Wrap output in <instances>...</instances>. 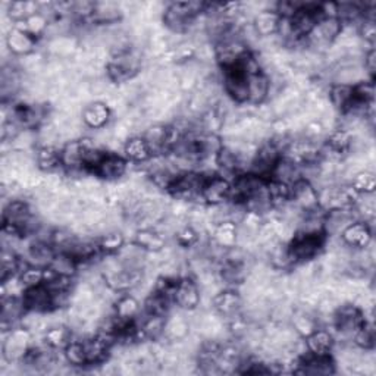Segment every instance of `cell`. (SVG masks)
Wrapping results in <instances>:
<instances>
[{
    "instance_id": "1",
    "label": "cell",
    "mask_w": 376,
    "mask_h": 376,
    "mask_svg": "<svg viewBox=\"0 0 376 376\" xmlns=\"http://www.w3.org/2000/svg\"><path fill=\"white\" fill-rule=\"evenodd\" d=\"M249 76L242 72L238 66L234 68L222 70V76L220 83L224 85V90L234 103L244 105L249 98V88H247Z\"/></svg>"
},
{
    "instance_id": "2",
    "label": "cell",
    "mask_w": 376,
    "mask_h": 376,
    "mask_svg": "<svg viewBox=\"0 0 376 376\" xmlns=\"http://www.w3.org/2000/svg\"><path fill=\"white\" fill-rule=\"evenodd\" d=\"M202 293L200 286H198L197 281L193 276H185L181 278L176 284L175 294H174V303L176 307H180L181 311H196L200 307Z\"/></svg>"
},
{
    "instance_id": "3",
    "label": "cell",
    "mask_w": 376,
    "mask_h": 376,
    "mask_svg": "<svg viewBox=\"0 0 376 376\" xmlns=\"http://www.w3.org/2000/svg\"><path fill=\"white\" fill-rule=\"evenodd\" d=\"M93 174L97 178L107 182H118L123 176L128 174V160L121 154L107 152L103 160L97 165Z\"/></svg>"
},
{
    "instance_id": "4",
    "label": "cell",
    "mask_w": 376,
    "mask_h": 376,
    "mask_svg": "<svg viewBox=\"0 0 376 376\" xmlns=\"http://www.w3.org/2000/svg\"><path fill=\"white\" fill-rule=\"evenodd\" d=\"M231 182L219 175H213L206 180L203 185L202 197L203 202L209 206H218L229 202Z\"/></svg>"
},
{
    "instance_id": "5",
    "label": "cell",
    "mask_w": 376,
    "mask_h": 376,
    "mask_svg": "<svg viewBox=\"0 0 376 376\" xmlns=\"http://www.w3.org/2000/svg\"><path fill=\"white\" fill-rule=\"evenodd\" d=\"M290 202L300 209L303 213L312 212V210L319 207L316 188L306 180L297 181L294 185H291Z\"/></svg>"
},
{
    "instance_id": "6",
    "label": "cell",
    "mask_w": 376,
    "mask_h": 376,
    "mask_svg": "<svg viewBox=\"0 0 376 376\" xmlns=\"http://www.w3.org/2000/svg\"><path fill=\"white\" fill-rule=\"evenodd\" d=\"M212 309L225 320L241 313L242 298L240 291H236L234 289H225L218 293L212 300Z\"/></svg>"
},
{
    "instance_id": "7",
    "label": "cell",
    "mask_w": 376,
    "mask_h": 376,
    "mask_svg": "<svg viewBox=\"0 0 376 376\" xmlns=\"http://www.w3.org/2000/svg\"><path fill=\"white\" fill-rule=\"evenodd\" d=\"M81 118L84 121V125L88 129H101L109 125V121L112 118V110L103 102L93 101L90 103L84 105Z\"/></svg>"
},
{
    "instance_id": "8",
    "label": "cell",
    "mask_w": 376,
    "mask_h": 376,
    "mask_svg": "<svg viewBox=\"0 0 376 376\" xmlns=\"http://www.w3.org/2000/svg\"><path fill=\"white\" fill-rule=\"evenodd\" d=\"M341 240L351 249H366L373 241V231L366 222L356 220L342 231Z\"/></svg>"
},
{
    "instance_id": "9",
    "label": "cell",
    "mask_w": 376,
    "mask_h": 376,
    "mask_svg": "<svg viewBox=\"0 0 376 376\" xmlns=\"http://www.w3.org/2000/svg\"><path fill=\"white\" fill-rule=\"evenodd\" d=\"M22 300H24L28 312L49 313L53 311L52 294L44 284L39 286H32V289H27L24 295H22Z\"/></svg>"
},
{
    "instance_id": "10",
    "label": "cell",
    "mask_w": 376,
    "mask_h": 376,
    "mask_svg": "<svg viewBox=\"0 0 376 376\" xmlns=\"http://www.w3.org/2000/svg\"><path fill=\"white\" fill-rule=\"evenodd\" d=\"M5 43L9 52L12 53L14 56H19V58H24L31 53H34L37 48V39L18 28H14L9 32Z\"/></svg>"
},
{
    "instance_id": "11",
    "label": "cell",
    "mask_w": 376,
    "mask_h": 376,
    "mask_svg": "<svg viewBox=\"0 0 376 376\" xmlns=\"http://www.w3.org/2000/svg\"><path fill=\"white\" fill-rule=\"evenodd\" d=\"M167 134L168 125L163 124H152L145 131H143L141 137L146 140L147 146L150 149L152 158L153 156H167Z\"/></svg>"
},
{
    "instance_id": "12",
    "label": "cell",
    "mask_w": 376,
    "mask_h": 376,
    "mask_svg": "<svg viewBox=\"0 0 376 376\" xmlns=\"http://www.w3.org/2000/svg\"><path fill=\"white\" fill-rule=\"evenodd\" d=\"M307 350L316 356L331 355L335 347V338L326 328H317L313 333L304 338Z\"/></svg>"
},
{
    "instance_id": "13",
    "label": "cell",
    "mask_w": 376,
    "mask_h": 376,
    "mask_svg": "<svg viewBox=\"0 0 376 376\" xmlns=\"http://www.w3.org/2000/svg\"><path fill=\"white\" fill-rule=\"evenodd\" d=\"M271 180L272 181H278L286 185H294L297 181L302 180V174H300V165L293 162L289 158L281 156L280 160L276 162V165L272 169L271 174Z\"/></svg>"
},
{
    "instance_id": "14",
    "label": "cell",
    "mask_w": 376,
    "mask_h": 376,
    "mask_svg": "<svg viewBox=\"0 0 376 376\" xmlns=\"http://www.w3.org/2000/svg\"><path fill=\"white\" fill-rule=\"evenodd\" d=\"M61 163L65 172L84 168V154H83L81 140L65 143V145L61 147Z\"/></svg>"
},
{
    "instance_id": "15",
    "label": "cell",
    "mask_w": 376,
    "mask_h": 376,
    "mask_svg": "<svg viewBox=\"0 0 376 376\" xmlns=\"http://www.w3.org/2000/svg\"><path fill=\"white\" fill-rule=\"evenodd\" d=\"M247 88H249V98L247 105L258 106L260 103L268 102L269 97V79L267 74H256L247 79Z\"/></svg>"
},
{
    "instance_id": "16",
    "label": "cell",
    "mask_w": 376,
    "mask_h": 376,
    "mask_svg": "<svg viewBox=\"0 0 376 376\" xmlns=\"http://www.w3.org/2000/svg\"><path fill=\"white\" fill-rule=\"evenodd\" d=\"M190 320L187 319L185 315L181 313H169L167 317V325H165V335L163 338L169 342L182 341L190 334Z\"/></svg>"
},
{
    "instance_id": "17",
    "label": "cell",
    "mask_w": 376,
    "mask_h": 376,
    "mask_svg": "<svg viewBox=\"0 0 376 376\" xmlns=\"http://www.w3.org/2000/svg\"><path fill=\"white\" fill-rule=\"evenodd\" d=\"M124 156L132 163H145L152 158L146 140L141 136H134L124 143Z\"/></svg>"
},
{
    "instance_id": "18",
    "label": "cell",
    "mask_w": 376,
    "mask_h": 376,
    "mask_svg": "<svg viewBox=\"0 0 376 376\" xmlns=\"http://www.w3.org/2000/svg\"><path fill=\"white\" fill-rule=\"evenodd\" d=\"M328 101L338 114H342L355 97V90L347 84H331L328 88Z\"/></svg>"
},
{
    "instance_id": "19",
    "label": "cell",
    "mask_w": 376,
    "mask_h": 376,
    "mask_svg": "<svg viewBox=\"0 0 376 376\" xmlns=\"http://www.w3.org/2000/svg\"><path fill=\"white\" fill-rule=\"evenodd\" d=\"M114 313L119 319L128 320V322L136 320V317L141 313L138 298H136L132 294H127V293L118 297L116 302L114 303Z\"/></svg>"
},
{
    "instance_id": "20",
    "label": "cell",
    "mask_w": 376,
    "mask_h": 376,
    "mask_svg": "<svg viewBox=\"0 0 376 376\" xmlns=\"http://www.w3.org/2000/svg\"><path fill=\"white\" fill-rule=\"evenodd\" d=\"M281 17L275 12V10H263V12L258 14L253 19L254 30L258 31V34L264 39L276 34V30H278Z\"/></svg>"
},
{
    "instance_id": "21",
    "label": "cell",
    "mask_w": 376,
    "mask_h": 376,
    "mask_svg": "<svg viewBox=\"0 0 376 376\" xmlns=\"http://www.w3.org/2000/svg\"><path fill=\"white\" fill-rule=\"evenodd\" d=\"M132 241L147 251H159L167 247V238L156 229H138Z\"/></svg>"
},
{
    "instance_id": "22",
    "label": "cell",
    "mask_w": 376,
    "mask_h": 376,
    "mask_svg": "<svg viewBox=\"0 0 376 376\" xmlns=\"http://www.w3.org/2000/svg\"><path fill=\"white\" fill-rule=\"evenodd\" d=\"M210 238L224 249L237 246V224L229 222V220L216 224Z\"/></svg>"
},
{
    "instance_id": "23",
    "label": "cell",
    "mask_w": 376,
    "mask_h": 376,
    "mask_svg": "<svg viewBox=\"0 0 376 376\" xmlns=\"http://www.w3.org/2000/svg\"><path fill=\"white\" fill-rule=\"evenodd\" d=\"M44 342L54 350H63L72 341V331L66 325H54L43 334Z\"/></svg>"
},
{
    "instance_id": "24",
    "label": "cell",
    "mask_w": 376,
    "mask_h": 376,
    "mask_svg": "<svg viewBox=\"0 0 376 376\" xmlns=\"http://www.w3.org/2000/svg\"><path fill=\"white\" fill-rule=\"evenodd\" d=\"M49 18L46 15H43L41 12L32 15L30 18H27L25 21H19V22H15V28L18 30H22L28 32V34H31L32 37H41L46 34V30L49 27Z\"/></svg>"
},
{
    "instance_id": "25",
    "label": "cell",
    "mask_w": 376,
    "mask_h": 376,
    "mask_svg": "<svg viewBox=\"0 0 376 376\" xmlns=\"http://www.w3.org/2000/svg\"><path fill=\"white\" fill-rule=\"evenodd\" d=\"M40 12L39 2H25V0H18V2H10L8 17L14 22L25 21L27 18Z\"/></svg>"
},
{
    "instance_id": "26",
    "label": "cell",
    "mask_w": 376,
    "mask_h": 376,
    "mask_svg": "<svg viewBox=\"0 0 376 376\" xmlns=\"http://www.w3.org/2000/svg\"><path fill=\"white\" fill-rule=\"evenodd\" d=\"M98 242V249H101L102 253L105 254H116L121 247H123L127 238L121 231H110L107 234H103L97 238Z\"/></svg>"
},
{
    "instance_id": "27",
    "label": "cell",
    "mask_w": 376,
    "mask_h": 376,
    "mask_svg": "<svg viewBox=\"0 0 376 376\" xmlns=\"http://www.w3.org/2000/svg\"><path fill=\"white\" fill-rule=\"evenodd\" d=\"M52 271L56 272L58 275L65 276H75L79 273V262H76L72 256L66 253H56V256L52 260L50 267Z\"/></svg>"
},
{
    "instance_id": "28",
    "label": "cell",
    "mask_w": 376,
    "mask_h": 376,
    "mask_svg": "<svg viewBox=\"0 0 376 376\" xmlns=\"http://www.w3.org/2000/svg\"><path fill=\"white\" fill-rule=\"evenodd\" d=\"M63 355L68 364L74 368H80V366H87V355L84 350L83 341L79 340H72L68 346L63 348Z\"/></svg>"
},
{
    "instance_id": "29",
    "label": "cell",
    "mask_w": 376,
    "mask_h": 376,
    "mask_svg": "<svg viewBox=\"0 0 376 376\" xmlns=\"http://www.w3.org/2000/svg\"><path fill=\"white\" fill-rule=\"evenodd\" d=\"M351 138H353V134L350 131H347L344 128H335L331 132H328L325 145H328L329 147H333L337 152L344 153L347 156V150L350 147Z\"/></svg>"
},
{
    "instance_id": "30",
    "label": "cell",
    "mask_w": 376,
    "mask_h": 376,
    "mask_svg": "<svg viewBox=\"0 0 376 376\" xmlns=\"http://www.w3.org/2000/svg\"><path fill=\"white\" fill-rule=\"evenodd\" d=\"M353 344L357 346L362 350L372 351L375 347V328L373 322H366L364 320L363 325L357 329V333L353 338Z\"/></svg>"
},
{
    "instance_id": "31",
    "label": "cell",
    "mask_w": 376,
    "mask_h": 376,
    "mask_svg": "<svg viewBox=\"0 0 376 376\" xmlns=\"http://www.w3.org/2000/svg\"><path fill=\"white\" fill-rule=\"evenodd\" d=\"M350 185L355 188V190L359 194H364V193H375V185H376V180H375V172L372 171H362L357 175H355V178L351 180Z\"/></svg>"
},
{
    "instance_id": "32",
    "label": "cell",
    "mask_w": 376,
    "mask_h": 376,
    "mask_svg": "<svg viewBox=\"0 0 376 376\" xmlns=\"http://www.w3.org/2000/svg\"><path fill=\"white\" fill-rule=\"evenodd\" d=\"M44 269L46 268H39V267H30L19 275L21 282L24 284L25 290L32 289V286H39L44 284Z\"/></svg>"
},
{
    "instance_id": "33",
    "label": "cell",
    "mask_w": 376,
    "mask_h": 376,
    "mask_svg": "<svg viewBox=\"0 0 376 376\" xmlns=\"http://www.w3.org/2000/svg\"><path fill=\"white\" fill-rule=\"evenodd\" d=\"M353 90H355V97L360 98V101L373 102V98H375L373 80H366L363 83H359V84H356L355 87H353Z\"/></svg>"
},
{
    "instance_id": "34",
    "label": "cell",
    "mask_w": 376,
    "mask_h": 376,
    "mask_svg": "<svg viewBox=\"0 0 376 376\" xmlns=\"http://www.w3.org/2000/svg\"><path fill=\"white\" fill-rule=\"evenodd\" d=\"M319 12L322 18H337L338 17V3L337 2H324L319 3Z\"/></svg>"
}]
</instances>
